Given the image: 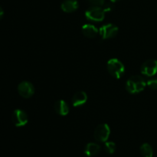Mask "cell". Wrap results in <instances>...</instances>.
<instances>
[{"instance_id":"6da1fadb","label":"cell","mask_w":157,"mask_h":157,"mask_svg":"<svg viewBox=\"0 0 157 157\" xmlns=\"http://www.w3.org/2000/svg\"><path fill=\"white\" fill-rule=\"evenodd\" d=\"M147 86V82L140 75H133L130 77L126 83V89L130 93L136 94L142 92Z\"/></svg>"},{"instance_id":"7a4b0ae2","label":"cell","mask_w":157,"mask_h":157,"mask_svg":"<svg viewBox=\"0 0 157 157\" xmlns=\"http://www.w3.org/2000/svg\"><path fill=\"white\" fill-rule=\"evenodd\" d=\"M107 70L112 76L119 78L124 75L125 72V67L119 59L111 58L107 62Z\"/></svg>"},{"instance_id":"3957f363","label":"cell","mask_w":157,"mask_h":157,"mask_svg":"<svg viewBox=\"0 0 157 157\" xmlns=\"http://www.w3.org/2000/svg\"><path fill=\"white\" fill-rule=\"evenodd\" d=\"M85 16L91 22H101L105 16V11L101 7L93 6L86 11Z\"/></svg>"},{"instance_id":"277c9868","label":"cell","mask_w":157,"mask_h":157,"mask_svg":"<svg viewBox=\"0 0 157 157\" xmlns=\"http://www.w3.org/2000/svg\"><path fill=\"white\" fill-rule=\"evenodd\" d=\"M110 134V129L109 126L106 123L100 124L99 126H97V128L94 130V139L98 142L104 143L107 142L109 136Z\"/></svg>"},{"instance_id":"5b68a950","label":"cell","mask_w":157,"mask_h":157,"mask_svg":"<svg viewBox=\"0 0 157 157\" xmlns=\"http://www.w3.org/2000/svg\"><path fill=\"white\" fill-rule=\"evenodd\" d=\"M12 120L15 126L21 127V126H24L27 124L28 121H29V117L25 111L18 109H15L12 113Z\"/></svg>"},{"instance_id":"8992f818","label":"cell","mask_w":157,"mask_h":157,"mask_svg":"<svg viewBox=\"0 0 157 157\" xmlns=\"http://www.w3.org/2000/svg\"><path fill=\"white\" fill-rule=\"evenodd\" d=\"M141 72L146 76L152 77L157 73V60L148 59L143 63Z\"/></svg>"},{"instance_id":"52a82bcc","label":"cell","mask_w":157,"mask_h":157,"mask_svg":"<svg viewBox=\"0 0 157 157\" xmlns=\"http://www.w3.org/2000/svg\"><path fill=\"white\" fill-rule=\"evenodd\" d=\"M18 92L23 98H30L35 93V88L32 83L28 81H23L18 86Z\"/></svg>"},{"instance_id":"ba28073f","label":"cell","mask_w":157,"mask_h":157,"mask_svg":"<svg viewBox=\"0 0 157 157\" xmlns=\"http://www.w3.org/2000/svg\"><path fill=\"white\" fill-rule=\"evenodd\" d=\"M118 28L115 25L112 23H108L100 29V35H101L102 38L107 39V38H111L117 35Z\"/></svg>"},{"instance_id":"9c48e42d","label":"cell","mask_w":157,"mask_h":157,"mask_svg":"<svg viewBox=\"0 0 157 157\" xmlns=\"http://www.w3.org/2000/svg\"><path fill=\"white\" fill-rule=\"evenodd\" d=\"M87 100V95L83 91L77 92L72 98V104L75 107H78L85 104Z\"/></svg>"},{"instance_id":"30bf717a","label":"cell","mask_w":157,"mask_h":157,"mask_svg":"<svg viewBox=\"0 0 157 157\" xmlns=\"http://www.w3.org/2000/svg\"><path fill=\"white\" fill-rule=\"evenodd\" d=\"M55 111L60 115H66L69 112V106L64 100H58L54 105Z\"/></svg>"},{"instance_id":"8fae6325","label":"cell","mask_w":157,"mask_h":157,"mask_svg":"<svg viewBox=\"0 0 157 157\" xmlns=\"http://www.w3.org/2000/svg\"><path fill=\"white\" fill-rule=\"evenodd\" d=\"M61 9L64 12H73L76 11L78 8V2L77 0H65L61 3Z\"/></svg>"},{"instance_id":"7c38bea8","label":"cell","mask_w":157,"mask_h":157,"mask_svg":"<svg viewBox=\"0 0 157 157\" xmlns=\"http://www.w3.org/2000/svg\"><path fill=\"white\" fill-rule=\"evenodd\" d=\"M101 152V146L98 143H89L86 145L85 149H84V153L87 156H94L98 155Z\"/></svg>"},{"instance_id":"4fadbf2b","label":"cell","mask_w":157,"mask_h":157,"mask_svg":"<svg viewBox=\"0 0 157 157\" xmlns=\"http://www.w3.org/2000/svg\"><path fill=\"white\" fill-rule=\"evenodd\" d=\"M82 32L87 38H94L98 35V29L93 25L86 24L83 26Z\"/></svg>"},{"instance_id":"5bb4252c","label":"cell","mask_w":157,"mask_h":157,"mask_svg":"<svg viewBox=\"0 0 157 157\" xmlns=\"http://www.w3.org/2000/svg\"><path fill=\"white\" fill-rule=\"evenodd\" d=\"M140 152L144 157H153V149L149 143H144L140 146Z\"/></svg>"},{"instance_id":"9a60e30c","label":"cell","mask_w":157,"mask_h":157,"mask_svg":"<svg viewBox=\"0 0 157 157\" xmlns=\"http://www.w3.org/2000/svg\"><path fill=\"white\" fill-rule=\"evenodd\" d=\"M104 150L109 154H113L116 150V145L113 142H106L104 144Z\"/></svg>"},{"instance_id":"2e32d148","label":"cell","mask_w":157,"mask_h":157,"mask_svg":"<svg viewBox=\"0 0 157 157\" xmlns=\"http://www.w3.org/2000/svg\"><path fill=\"white\" fill-rule=\"evenodd\" d=\"M147 86L153 90L157 89V78H153L147 82Z\"/></svg>"},{"instance_id":"e0dca14e","label":"cell","mask_w":157,"mask_h":157,"mask_svg":"<svg viewBox=\"0 0 157 157\" xmlns=\"http://www.w3.org/2000/svg\"><path fill=\"white\" fill-rule=\"evenodd\" d=\"M89 3L91 4L93 6H97V7H101L104 6L105 0H88Z\"/></svg>"},{"instance_id":"ac0fdd59","label":"cell","mask_w":157,"mask_h":157,"mask_svg":"<svg viewBox=\"0 0 157 157\" xmlns=\"http://www.w3.org/2000/svg\"><path fill=\"white\" fill-rule=\"evenodd\" d=\"M3 15H4V11H3L2 8L0 6V19H1L3 17Z\"/></svg>"},{"instance_id":"d6986e66","label":"cell","mask_w":157,"mask_h":157,"mask_svg":"<svg viewBox=\"0 0 157 157\" xmlns=\"http://www.w3.org/2000/svg\"><path fill=\"white\" fill-rule=\"evenodd\" d=\"M110 1L113 2H117V1H119V0H110Z\"/></svg>"}]
</instances>
